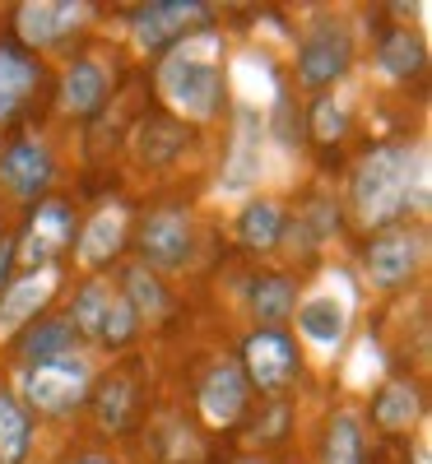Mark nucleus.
<instances>
[{"mask_svg":"<svg viewBox=\"0 0 432 464\" xmlns=\"http://www.w3.org/2000/svg\"><path fill=\"white\" fill-rule=\"evenodd\" d=\"M159 93L182 121L195 126L214 121L223 102V37L201 28V33H186L172 52H163Z\"/></svg>","mask_w":432,"mask_h":464,"instance_id":"1","label":"nucleus"},{"mask_svg":"<svg viewBox=\"0 0 432 464\" xmlns=\"http://www.w3.org/2000/svg\"><path fill=\"white\" fill-rule=\"evenodd\" d=\"M405 168H409V149L400 144H381L358 159V168L349 177V205L363 227H386L390 218L405 214Z\"/></svg>","mask_w":432,"mask_h":464,"instance_id":"2","label":"nucleus"},{"mask_svg":"<svg viewBox=\"0 0 432 464\" xmlns=\"http://www.w3.org/2000/svg\"><path fill=\"white\" fill-rule=\"evenodd\" d=\"M89 381H93L89 358H84V353H65V358H52V362L28 367L24 400H28L37 413L61 418V413H74V404H84Z\"/></svg>","mask_w":432,"mask_h":464,"instance_id":"3","label":"nucleus"},{"mask_svg":"<svg viewBox=\"0 0 432 464\" xmlns=\"http://www.w3.org/2000/svg\"><path fill=\"white\" fill-rule=\"evenodd\" d=\"M293 316H298V334L307 348H317L321 358L339 353V343L349 334V316H353V293L349 284L335 275L326 288H317L307 302L293 306Z\"/></svg>","mask_w":432,"mask_h":464,"instance_id":"4","label":"nucleus"},{"mask_svg":"<svg viewBox=\"0 0 432 464\" xmlns=\"http://www.w3.org/2000/svg\"><path fill=\"white\" fill-rule=\"evenodd\" d=\"M210 19L205 5L195 0H163V5H144L131 19V37L140 52H172L191 28H201Z\"/></svg>","mask_w":432,"mask_h":464,"instance_id":"5","label":"nucleus"},{"mask_svg":"<svg viewBox=\"0 0 432 464\" xmlns=\"http://www.w3.org/2000/svg\"><path fill=\"white\" fill-rule=\"evenodd\" d=\"M349 61H353L349 33L339 24H317L298 47V80H302V89H326V84L344 80Z\"/></svg>","mask_w":432,"mask_h":464,"instance_id":"6","label":"nucleus"},{"mask_svg":"<svg viewBox=\"0 0 432 464\" xmlns=\"http://www.w3.org/2000/svg\"><path fill=\"white\" fill-rule=\"evenodd\" d=\"M93 19V5H70V0H28L15 10V28L24 47H56L61 37H70L74 28H84Z\"/></svg>","mask_w":432,"mask_h":464,"instance_id":"7","label":"nucleus"},{"mask_svg":"<svg viewBox=\"0 0 432 464\" xmlns=\"http://www.w3.org/2000/svg\"><path fill=\"white\" fill-rule=\"evenodd\" d=\"M418 260H423V237L418 232H381V237L368 246L363 269H368V284L390 293V288H405L418 275Z\"/></svg>","mask_w":432,"mask_h":464,"instance_id":"8","label":"nucleus"},{"mask_svg":"<svg viewBox=\"0 0 432 464\" xmlns=\"http://www.w3.org/2000/svg\"><path fill=\"white\" fill-rule=\"evenodd\" d=\"M61 284V269L56 265H43V269H28V275L10 279L5 288H0V343H5L10 334H19L43 306L52 302Z\"/></svg>","mask_w":432,"mask_h":464,"instance_id":"9","label":"nucleus"},{"mask_svg":"<svg viewBox=\"0 0 432 464\" xmlns=\"http://www.w3.org/2000/svg\"><path fill=\"white\" fill-rule=\"evenodd\" d=\"M298 372V348L280 334V330H256L242 343V376L247 385H260V391H284Z\"/></svg>","mask_w":432,"mask_h":464,"instance_id":"10","label":"nucleus"},{"mask_svg":"<svg viewBox=\"0 0 432 464\" xmlns=\"http://www.w3.org/2000/svg\"><path fill=\"white\" fill-rule=\"evenodd\" d=\"M74 237V218H70V205L61 200H43L37 205V214L28 218V232H24V242H19V256L28 269H43L52 265L56 251H65Z\"/></svg>","mask_w":432,"mask_h":464,"instance_id":"11","label":"nucleus"},{"mask_svg":"<svg viewBox=\"0 0 432 464\" xmlns=\"http://www.w3.org/2000/svg\"><path fill=\"white\" fill-rule=\"evenodd\" d=\"M0 181H5L19 200H37L52 181V149L43 140H15L0 153Z\"/></svg>","mask_w":432,"mask_h":464,"instance_id":"12","label":"nucleus"},{"mask_svg":"<svg viewBox=\"0 0 432 464\" xmlns=\"http://www.w3.org/2000/svg\"><path fill=\"white\" fill-rule=\"evenodd\" d=\"M140 251L149 265L159 269H177L186 256H191V218L182 209H159L149 214L144 227H140Z\"/></svg>","mask_w":432,"mask_h":464,"instance_id":"13","label":"nucleus"},{"mask_svg":"<svg viewBox=\"0 0 432 464\" xmlns=\"http://www.w3.org/2000/svg\"><path fill=\"white\" fill-rule=\"evenodd\" d=\"M247 376H242V367L238 362H219L210 376H205V385H201V418L210 422V428H232V422L242 418V409H247Z\"/></svg>","mask_w":432,"mask_h":464,"instance_id":"14","label":"nucleus"},{"mask_svg":"<svg viewBox=\"0 0 432 464\" xmlns=\"http://www.w3.org/2000/svg\"><path fill=\"white\" fill-rule=\"evenodd\" d=\"M126 227H131V218H126L122 205H103V209L84 223L80 237H74V260H80V269L107 265L116 251L126 246Z\"/></svg>","mask_w":432,"mask_h":464,"instance_id":"15","label":"nucleus"},{"mask_svg":"<svg viewBox=\"0 0 432 464\" xmlns=\"http://www.w3.org/2000/svg\"><path fill=\"white\" fill-rule=\"evenodd\" d=\"M228 89L238 93L247 107L265 111L280 102V84H274V70L260 52H238V56H228Z\"/></svg>","mask_w":432,"mask_h":464,"instance_id":"16","label":"nucleus"},{"mask_svg":"<svg viewBox=\"0 0 432 464\" xmlns=\"http://www.w3.org/2000/svg\"><path fill=\"white\" fill-rule=\"evenodd\" d=\"M107 89H112V74L84 56V61L65 65V74H61V107L70 116H89L107 102Z\"/></svg>","mask_w":432,"mask_h":464,"instance_id":"17","label":"nucleus"},{"mask_svg":"<svg viewBox=\"0 0 432 464\" xmlns=\"http://www.w3.org/2000/svg\"><path fill=\"white\" fill-rule=\"evenodd\" d=\"M377 428L381 432H414L418 418H423V400H418V385L414 381H386L377 391Z\"/></svg>","mask_w":432,"mask_h":464,"instance_id":"18","label":"nucleus"},{"mask_svg":"<svg viewBox=\"0 0 432 464\" xmlns=\"http://www.w3.org/2000/svg\"><path fill=\"white\" fill-rule=\"evenodd\" d=\"M116 293L126 297V306L135 312V321H163L168 306H172L168 288L159 284V275H153L149 265H131V269H126V284L116 288Z\"/></svg>","mask_w":432,"mask_h":464,"instance_id":"19","label":"nucleus"},{"mask_svg":"<svg viewBox=\"0 0 432 464\" xmlns=\"http://www.w3.org/2000/svg\"><path fill=\"white\" fill-rule=\"evenodd\" d=\"M33 89H37V65L15 47H0V121H10Z\"/></svg>","mask_w":432,"mask_h":464,"instance_id":"20","label":"nucleus"},{"mask_svg":"<svg viewBox=\"0 0 432 464\" xmlns=\"http://www.w3.org/2000/svg\"><path fill=\"white\" fill-rule=\"evenodd\" d=\"M238 237L251 251H270L274 242L284 237V209L274 205V200H265V196L247 200V209L238 214Z\"/></svg>","mask_w":432,"mask_h":464,"instance_id":"21","label":"nucleus"},{"mask_svg":"<svg viewBox=\"0 0 432 464\" xmlns=\"http://www.w3.org/2000/svg\"><path fill=\"white\" fill-rule=\"evenodd\" d=\"M321 464H363V418L353 409H339L321 441Z\"/></svg>","mask_w":432,"mask_h":464,"instance_id":"22","label":"nucleus"},{"mask_svg":"<svg viewBox=\"0 0 432 464\" xmlns=\"http://www.w3.org/2000/svg\"><path fill=\"white\" fill-rule=\"evenodd\" d=\"M28 450H33V422L10 391H0V464H24Z\"/></svg>","mask_w":432,"mask_h":464,"instance_id":"23","label":"nucleus"},{"mask_svg":"<svg viewBox=\"0 0 432 464\" xmlns=\"http://www.w3.org/2000/svg\"><path fill=\"white\" fill-rule=\"evenodd\" d=\"M65 353H80V334L70 330V321H43V325H33L28 339H24V362L28 367L65 358Z\"/></svg>","mask_w":432,"mask_h":464,"instance_id":"24","label":"nucleus"},{"mask_svg":"<svg viewBox=\"0 0 432 464\" xmlns=\"http://www.w3.org/2000/svg\"><path fill=\"white\" fill-rule=\"evenodd\" d=\"M293 306H298V293H293V284H289L284 275H270V279H260V284L251 288V312H256V321H260L265 330H274L280 321H289Z\"/></svg>","mask_w":432,"mask_h":464,"instance_id":"25","label":"nucleus"},{"mask_svg":"<svg viewBox=\"0 0 432 464\" xmlns=\"http://www.w3.org/2000/svg\"><path fill=\"white\" fill-rule=\"evenodd\" d=\"M377 65L390 74V80H409V74L423 70V43L409 33V28H396L381 37V52H377Z\"/></svg>","mask_w":432,"mask_h":464,"instance_id":"26","label":"nucleus"},{"mask_svg":"<svg viewBox=\"0 0 432 464\" xmlns=\"http://www.w3.org/2000/svg\"><path fill=\"white\" fill-rule=\"evenodd\" d=\"M112 293H116V288H112L107 279H89L80 293H74V302H70V330L84 334V339H98V325H103V316H107Z\"/></svg>","mask_w":432,"mask_h":464,"instance_id":"27","label":"nucleus"},{"mask_svg":"<svg viewBox=\"0 0 432 464\" xmlns=\"http://www.w3.org/2000/svg\"><path fill=\"white\" fill-rule=\"evenodd\" d=\"M381 372H386V362H381V343H377L372 334H363L358 343L349 348L344 385H349V391H372V385H381Z\"/></svg>","mask_w":432,"mask_h":464,"instance_id":"28","label":"nucleus"},{"mask_svg":"<svg viewBox=\"0 0 432 464\" xmlns=\"http://www.w3.org/2000/svg\"><path fill=\"white\" fill-rule=\"evenodd\" d=\"M131 404H135V385L126 376H112V381L98 385L93 409H98V422H103L107 432H122L126 428V422H131Z\"/></svg>","mask_w":432,"mask_h":464,"instance_id":"29","label":"nucleus"},{"mask_svg":"<svg viewBox=\"0 0 432 464\" xmlns=\"http://www.w3.org/2000/svg\"><path fill=\"white\" fill-rule=\"evenodd\" d=\"M135 312L126 306V297L122 293H112V302H107V316H103V325H98V343H107V348H122V343H131V334H135Z\"/></svg>","mask_w":432,"mask_h":464,"instance_id":"30","label":"nucleus"},{"mask_svg":"<svg viewBox=\"0 0 432 464\" xmlns=\"http://www.w3.org/2000/svg\"><path fill=\"white\" fill-rule=\"evenodd\" d=\"M344 130H349V102L344 98H321L317 111H311V135L335 144V140H344Z\"/></svg>","mask_w":432,"mask_h":464,"instance_id":"31","label":"nucleus"},{"mask_svg":"<svg viewBox=\"0 0 432 464\" xmlns=\"http://www.w3.org/2000/svg\"><path fill=\"white\" fill-rule=\"evenodd\" d=\"M19 256V242L15 237H0V288L10 284V260Z\"/></svg>","mask_w":432,"mask_h":464,"instance_id":"32","label":"nucleus"},{"mask_svg":"<svg viewBox=\"0 0 432 464\" xmlns=\"http://www.w3.org/2000/svg\"><path fill=\"white\" fill-rule=\"evenodd\" d=\"M70 464H112L107 455H80V459H70Z\"/></svg>","mask_w":432,"mask_h":464,"instance_id":"33","label":"nucleus"}]
</instances>
